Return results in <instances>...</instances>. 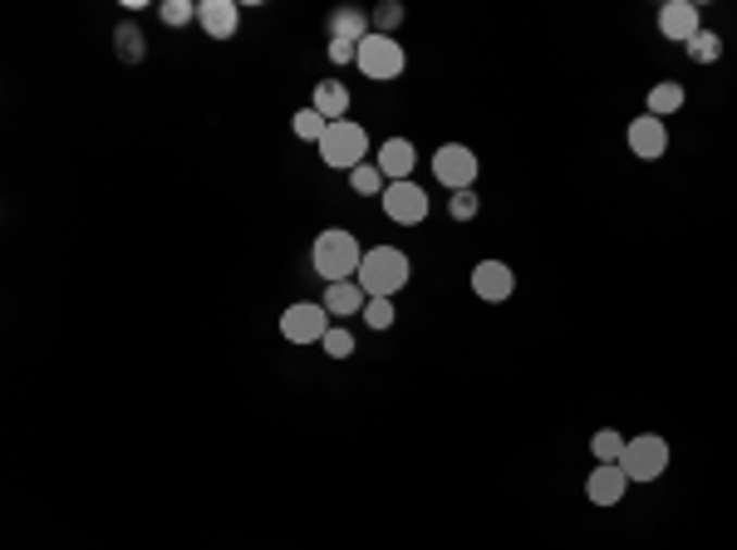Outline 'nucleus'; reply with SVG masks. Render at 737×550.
Returning <instances> with one entry per match:
<instances>
[{"label": "nucleus", "mask_w": 737, "mask_h": 550, "mask_svg": "<svg viewBox=\"0 0 737 550\" xmlns=\"http://www.w3.org/2000/svg\"><path fill=\"white\" fill-rule=\"evenodd\" d=\"M354 280L368 300H394L413 280V261L399 251V246H368Z\"/></svg>", "instance_id": "1"}, {"label": "nucleus", "mask_w": 737, "mask_h": 550, "mask_svg": "<svg viewBox=\"0 0 737 550\" xmlns=\"http://www.w3.org/2000/svg\"><path fill=\"white\" fill-rule=\"evenodd\" d=\"M359 261H364V246H359V236L345 232V226H329V232H320L315 246H310V271H315L325 286L354 280V275H359Z\"/></svg>", "instance_id": "2"}, {"label": "nucleus", "mask_w": 737, "mask_h": 550, "mask_svg": "<svg viewBox=\"0 0 737 550\" xmlns=\"http://www.w3.org/2000/svg\"><path fill=\"white\" fill-rule=\"evenodd\" d=\"M320 163L325 167H339V173H354L359 163H368V128L354 118H339L325 128L320 138Z\"/></svg>", "instance_id": "3"}, {"label": "nucleus", "mask_w": 737, "mask_h": 550, "mask_svg": "<svg viewBox=\"0 0 737 550\" xmlns=\"http://www.w3.org/2000/svg\"><path fill=\"white\" fill-rule=\"evenodd\" d=\"M669 442L659 438V433H639V438H629L625 442V452H620V472L629 477V487L635 482H659L669 472Z\"/></svg>", "instance_id": "4"}, {"label": "nucleus", "mask_w": 737, "mask_h": 550, "mask_svg": "<svg viewBox=\"0 0 737 550\" xmlns=\"http://www.w3.org/2000/svg\"><path fill=\"white\" fill-rule=\"evenodd\" d=\"M359 74L374 84H394L403 70H409V54H403V45L394 40V35H368L364 45H359Z\"/></svg>", "instance_id": "5"}, {"label": "nucleus", "mask_w": 737, "mask_h": 550, "mask_svg": "<svg viewBox=\"0 0 737 550\" xmlns=\"http://www.w3.org/2000/svg\"><path fill=\"white\" fill-rule=\"evenodd\" d=\"M477 153H472L467 143H442L438 153H433V177H438V187H448V192H472L477 187Z\"/></svg>", "instance_id": "6"}, {"label": "nucleus", "mask_w": 737, "mask_h": 550, "mask_svg": "<svg viewBox=\"0 0 737 550\" xmlns=\"http://www.w3.org/2000/svg\"><path fill=\"white\" fill-rule=\"evenodd\" d=\"M329 310L320 305V300H296V305H286V315H280V335L290 339V345H320V339L329 335Z\"/></svg>", "instance_id": "7"}, {"label": "nucleus", "mask_w": 737, "mask_h": 550, "mask_svg": "<svg viewBox=\"0 0 737 550\" xmlns=\"http://www.w3.org/2000/svg\"><path fill=\"white\" fill-rule=\"evenodd\" d=\"M379 202H384V216H389L394 226H423L428 222V207H433L419 183H389Z\"/></svg>", "instance_id": "8"}, {"label": "nucleus", "mask_w": 737, "mask_h": 550, "mask_svg": "<svg viewBox=\"0 0 737 550\" xmlns=\"http://www.w3.org/2000/svg\"><path fill=\"white\" fill-rule=\"evenodd\" d=\"M472 296L487 305H502L516 296V271L507 261H477L472 265Z\"/></svg>", "instance_id": "9"}, {"label": "nucleus", "mask_w": 737, "mask_h": 550, "mask_svg": "<svg viewBox=\"0 0 737 550\" xmlns=\"http://www.w3.org/2000/svg\"><path fill=\"white\" fill-rule=\"evenodd\" d=\"M625 143H629V153H635L639 163H659V158L669 153V123L654 118V113H639V118L629 123Z\"/></svg>", "instance_id": "10"}, {"label": "nucleus", "mask_w": 737, "mask_h": 550, "mask_svg": "<svg viewBox=\"0 0 737 550\" xmlns=\"http://www.w3.org/2000/svg\"><path fill=\"white\" fill-rule=\"evenodd\" d=\"M698 30H703V11H698L694 0H664V5H659V35H664V40L688 45Z\"/></svg>", "instance_id": "11"}, {"label": "nucleus", "mask_w": 737, "mask_h": 550, "mask_svg": "<svg viewBox=\"0 0 737 550\" xmlns=\"http://www.w3.org/2000/svg\"><path fill=\"white\" fill-rule=\"evenodd\" d=\"M629 491V477L620 472V462H595V472L585 477V501L590 507H620Z\"/></svg>", "instance_id": "12"}, {"label": "nucleus", "mask_w": 737, "mask_h": 550, "mask_svg": "<svg viewBox=\"0 0 737 550\" xmlns=\"http://www.w3.org/2000/svg\"><path fill=\"white\" fill-rule=\"evenodd\" d=\"M197 25L207 30V40H232L241 30V5L236 0H202L197 5Z\"/></svg>", "instance_id": "13"}, {"label": "nucleus", "mask_w": 737, "mask_h": 550, "mask_svg": "<svg viewBox=\"0 0 737 550\" xmlns=\"http://www.w3.org/2000/svg\"><path fill=\"white\" fill-rule=\"evenodd\" d=\"M374 163H379V173L389 177V183H413V167H419V148H413L409 138H384V148L374 153Z\"/></svg>", "instance_id": "14"}, {"label": "nucleus", "mask_w": 737, "mask_h": 550, "mask_svg": "<svg viewBox=\"0 0 737 550\" xmlns=\"http://www.w3.org/2000/svg\"><path fill=\"white\" fill-rule=\"evenodd\" d=\"M329 40H345V45H364L368 35H374V15L359 11V5H339V11H329Z\"/></svg>", "instance_id": "15"}, {"label": "nucleus", "mask_w": 737, "mask_h": 550, "mask_svg": "<svg viewBox=\"0 0 737 550\" xmlns=\"http://www.w3.org/2000/svg\"><path fill=\"white\" fill-rule=\"evenodd\" d=\"M320 305L329 310V320H335V325H345L349 315H364L368 296H364V290H359V280H339V286H325V296H320Z\"/></svg>", "instance_id": "16"}, {"label": "nucleus", "mask_w": 737, "mask_h": 550, "mask_svg": "<svg viewBox=\"0 0 737 550\" xmlns=\"http://www.w3.org/2000/svg\"><path fill=\"white\" fill-rule=\"evenodd\" d=\"M349 103H354V99H349L345 84H339V79H320V84H315V99H310V109L325 113L329 123H339V118H349Z\"/></svg>", "instance_id": "17"}, {"label": "nucleus", "mask_w": 737, "mask_h": 550, "mask_svg": "<svg viewBox=\"0 0 737 550\" xmlns=\"http://www.w3.org/2000/svg\"><path fill=\"white\" fill-rule=\"evenodd\" d=\"M113 54H118L123 64H143L148 60V35L138 30L134 21H123L118 30H113Z\"/></svg>", "instance_id": "18"}, {"label": "nucleus", "mask_w": 737, "mask_h": 550, "mask_svg": "<svg viewBox=\"0 0 737 550\" xmlns=\"http://www.w3.org/2000/svg\"><path fill=\"white\" fill-rule=\"evenodd\" d=\"M684 84L678 79H659L654 89H649V103H645V113H654V118H669V113H678L684 109Z\"/></svg>", "instance_id": "19"}, {"label": "nucleus", "mask_w": 737, "mask_h": 550, "mask_svg": "<svg viewBox=\"0 0 737 550\" xmlns=\"http://www.w3.org/2000/svg\"><path fill=\"white\" fill-rule=\"evenodd\" d=\"M684 50H688V60H694V64H717V60H723V35L703 25V30H698Z\"/></svg>", "instance_id": "20"}, {"label": "nucleus", "mask_w": 737, "mask_h": 550, "mask_svg": "<svg viewBox=\"0 0 737 550\" xmlns=\"http://www.w3.org/2000/svg\"><path fill=\"white\" fill-rule=\"evenodd\" d=\"M349 187H354L359 197H384V187H389V177L379 173V163L368 158V163H359L354 173H349Z\"/></svg>", "instance_id": "21"}, {"label": "nucleus", "mask_w": 737, "mask_h": 550, "mask_svg": "<svg viewBox=\"0 0 737 550\" xmlns=\"http://www.w3.org/2000/svg\"><path fill=\"white\" fill-rule=\"evenodd\" d=\"M290 128H296L300 143H315V148H320V138H325L329 118H325V113H315V109H300L296 118H290Z\"/></svg>", "instance_id": "22"}, {"label": "nucleus", "mask_w": 737, "mask_h": 550, "mask_svg": "<svg viewBox=\"0 0 737 550\" xmlns=\"http://www.w3.org/2000/svg\"><path fill=\"white\" fill-rule=\"evenodd\" d=\"M629 438H620V428H600L590 438V458L595 462H620V452H625Z\"/></svg>", "instance_id": "23"}, {"label": "nucleus", "mask_w": 737, "mask_h": 550, "mask_svg": "<svg viewBox=\"0 0 737 550\" xmlns=\"http://www.w3.org/2000/svg\"><path fill=\"white\" fill-rule=\"evenodd\" d=\"M158 21L173 25V30H183V25L197 21V5L192 0H163V5H158Z\"/></svg>", "instance_id": "24"}, {"label": "nucleus", "mask_w": 737, "mask_h": 550, "mask_svg": "<svg viewBox=\"0 0 737 550\" xmlns=\"http://www.w3.org/2000/svg\"><path fill=\"white\" fill-rule=\"evenodd\" d=\"M320 349H325L329 359H349V354H354V335H349V325H329V335L320 339Z\"/></svg>", "instance_id": "25"}, {"label": "nucleus", "mask_w": 737, "mask_h": 550, "mask_svg": "<svg viewBox=\"0 0 737 550\" xmlns=\"http://www.w3.org/2000/svg\"><path fill=\"white\" fill-rule=\"evenodd\" d=\"M359 320H364L368 329H394V320H399V310H394V300H368V305H364V315H359Z\"/></svg>", "instance_id": "26"}, {"label": "nucleus", "mask_w": 737, "mask_h": 550, "mask_svg": "<svg viewBox=\"0 0 737 550\" xmlns=\"http://www.w3.org/2000/svg\"><path fill=\"white\" fill-rule=\"evenodd\" d=\"M477 212H482V197L477 192H452L448 197V216H452V222H477Z\"/></svg>", "instance_id": "27"}, {"label": "nucleus", "mask_w": 737, "mask_h": 550, "mask_svg": "<svg viewBox=\"0 0 737 550\" xmlns=\"http://www.w3.org/2000/svg\"><path fill=\"white\" fill-rule=\"evenodd\" d=\"M403 25V5L399 0H384L379 11H374V35H394Z\"/></svg>", "instance_id": "28"}, {"label": "nucleus", "mask_w": 737, "mask_h": 550, "mask_svg": "<svg viewBox=\"0 0 737 550\" xmlns=\"http://www.w3.org/2000/svg\"><path fill=\"white\" fill-rule=\"evenodd\" d=\"M359 60V45H345V40H329V64H354Z\"/></svg>", "instance_id": "29"}]
</instances>
